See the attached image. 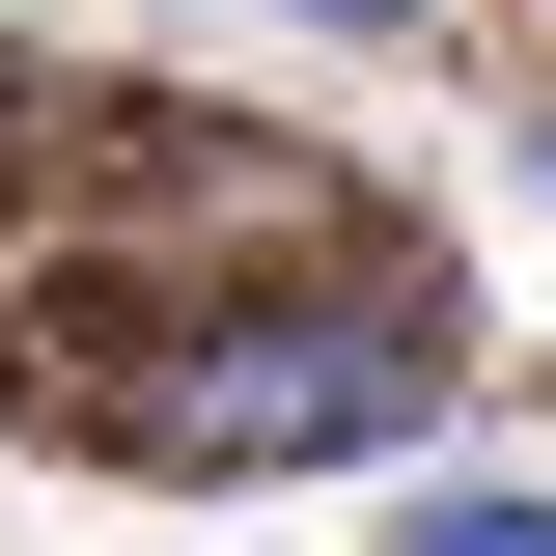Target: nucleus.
<instances>
[{"instance_id":"obj_1","label":"nucleus","mask_w":556,"mask_h":556,"mask_svg":"<svg viewBox=\"0 0 556 556\" xmlns=\"http://www.w3.org/2000/svg\"><path fill=\"white\" fill-rule=\"evenodd\" d=\"M417 390H445V334H417V306H251L223 362H167V445H223V473H306V445H390Z\"/></svg>"},{"instance_id":"obj_2","label":"nucleus","mask_w":556,"mask_h":556,"mask_svg":"<svg viewBox=\"0 0 556 556\" xmlns=\"http://www.w3.org/2000/svg\"><path fill=\"white\" fill-rule=\"evenodd\" d=\"M390 556H556V501H501V473H417V501H390Z\"/></svg>"},{"instance_id":"obj_3","label":"nucleus","mask_w":556,"mask_h":556,"mask_svg":"<svg viewBox=\"0 0 556 556\" xmlns=\"http://www.w3.org/2000/svg\"><path fill=\"white\" fill-rule=\"evenodd\" d=\"M306 28H417V0H306Z\"/></svg>"}]
</instances>
